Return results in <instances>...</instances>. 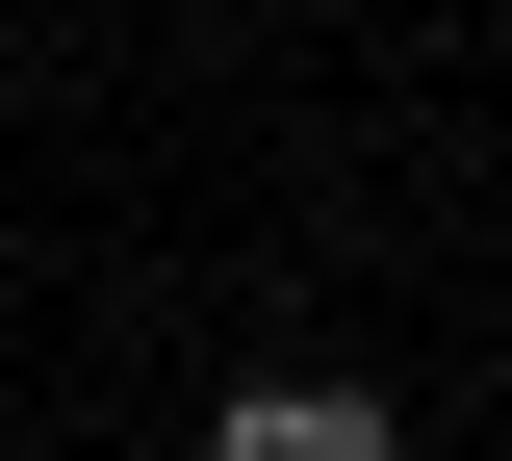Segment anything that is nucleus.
I'll return each mask as SVG.
<instances>
[{"mask_svg": "<svg viewBox=\"0 0 512 461\" xmlns=\"http://www.w3.org/2000/svg\"><path fill=\"white\" fill-rule=\"evenodd\" d=\"M205 461H410V436H384L359 385H231V410H205Z\"/></svg>", "mask_w": 512, "mask_h": 461, "instance_id": "f257e3e1", "label": "nucleus"}]
</instances>
